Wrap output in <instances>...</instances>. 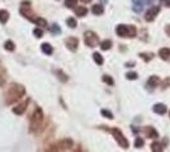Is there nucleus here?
I'll return each mask as SVG.
<instances>
[{"mask_svg":"<svg viewBox=\"0 0 170 152\" xmlns=\"http://www.w3.org/2000/svg\"><path fill=\"white\" fill-rule=\"evenodd\" d=\"M26 94V89L24 86H22L21 84H13L9 90L7 91V95H5V104L7 105H12L14 103H17L21 98L24 97Z\"/></svg>","mask_w":170,"mask_h":152,"instance_id":"1","label":"nucleus"},{"mask_svg":"<svg viewBox=\"0 0 170 152\" xmlns=\"http://www.w3.org/2000/svg\"><path fill=\"white\" fill-rule=\"evenodd\" d=\"M45 121V114L40 107H36L31 116V132H38L42 128Z\"/></svg>","mask_w":170,"mask_h":152,"instance_id":"2","label":"nucleus"},{"mask_svg":"<svg viewBox=\"0 0 170 152\" xmlns=\"http://www.w3.org/2000/svg\"><path fill=\"white\" fill-rule=\"evenodd\" d=\"M72 141L70 138H65L59 141L57 143H55L52 146H50L45 152H67L71 147H72Z\"/></svg>","mask_w":170,"mask_h":152,"instance_id":"3","label":"nucleus"},{"mask_svg":"<svg viewBox=\"0 0 170 152\" xmlns=\"http://www.w3.org/2000/svg\"><path fill=\"white\" fill-rule=\"evenodd\" d=\"M116 32L119 37H129V38H134L137 34V29L135 26H126V24H119L116 28Z\"/></svg>","mask_w":170,"mask_h":152,"instance_id":"4","label":"nucleus"},{"mask_svg":"<svg viewBox=\"0 0 170 152\" xmlns=\"http://www.w3.org/2000/svg\"><path fill=\"white\" fill-rule=\"evenodd\" d=\"M110 132H112V135L114 136L116 141L118 142V145H119L122 148H128V147H129V142H128V140L123 136V133H122L118 128H112V129H110Z\"/></svg>","mask_w":170,"mask_h":152,"instance_id":"5","label":"nucleus"},{"mask_svg":"<svg viewBox=\"0 0 170 152\" xmlns=\"http://www.w3.org/2000/svg\"><path fill=\"white\" fill-rule=\"evenodd\" d=\"M84 42H85V45L88 47H95L98 45V42H99V37L97 36V33L88 31L84 34Z\"/></svg>","mask_w":170,"mask_h":152,"instance_id":"6","label":"nucleus"},{"mask_svg":"<svg viewBox=\"0 0 170 152\" xmlns=\"http://www.w3.org/2000/svg\"><path fill=\"white\" fill-rule=\"evenodd\" d=\"M159 13H160V7H151V8H148V10L145 14V21L146 22L155 21V18L159 15Z\"/></svg>","mask_w":170,"mask_h":152,"instance_id":"7","label":"nucleus"},{"mask_svg":"<svg viewBox=\"0 0 170 152\" xmlns=\"http://www.w3.org/2000/svg\"><path fill=\"white\" fill-rule=\"evenodd\" d=\"M21 13L26 17V18H28V19H31V21H34L36 18H33L32 15V12H31V2H23L22 3V8H21Z\"/></svg>","mask_w":170,"mask_h":152,"instance_id":"8","label":"nucleus"},{"mask_svg":"<svg viewBox=\"0 0 170 152\" xmlns=\"http://www.w3.org/2000/svg\"><path fill=\"white\" fill-rule=\"evenodd\" d=\"M66 46L70 51H76L78 46H79V40L78 38H75V37H70L66 40Z\"/></svg>","mask_w":170,"mask_h":152,"instance_id":"9","label":"nucleus"},{"mask_svg":"<svg viewBox=\"0 0 170 152\" xmlns=\"http://www.w3.org/2000/svg\"><path fill=\"white\" fill-rule=\"evenodd\" d=\"M153 110L156 113V114H160V116H164V114L166 113V107H165V104H163V103H158V104H155L154 107H153Z\"/></svg>","mask_w":170,"mask_h":152,"instance_id":"10","label":"nucleus"},{"mask_svg":"<svg viewBox=\"0 0 170 152\" xmlns=\"http://www.w3.org/2000/svg\"><path fill=\"white\" fill-rule=\"evenodd\" d=\"M159 56L160 59L164 60V61H170V48L168 47H164L159 51Z\"/></svg>","mask_w":170,"mask_h":152,"instance_id":"11","label":"nucleus"},{"mask_svg":"<svg viewBox=\"0 0 170 152\" xmlns=\"http://www.w3.org/2000/svg\"><path fill=\"white\" fill-rule=\"evenodd\" d=\"M28 103H29V100H27L26 103H22L21 105H18V107H14V108H13V112H14L15 114H18V116H21V114H23L24 110L27 109Z\"/></svg>","mask_w":170,"mask_h":152,"instance_id":"12","label":"nucleus"},{"mask_svg":"<svg viewBox=\"0 0 170 152\" xmlns=\"http://www.w3.org/2000/svg\"><path fill=\"white\" fill-rule=\"evenodd\" d=\"M159 78L158 76H155V75H153V76H150L148 78V80H147V86H150L151 89H154V88H156L158 85H159Z\"/></svg>","mask_w":170,"mask_h":152,"instance_id":"13","label":"nucleus"},{"mask_svg":"<svg viewBox=\"0 0 170 152\" xmlns=\"http://www.w3.org/2000/svg\"><path fill=\"white\" fill-rule=\"evenodd\" d=\"M145 132H146V135H147L148 138H158L159 137V133L156 132V129L154 127H147L145 129Z\"/></svg>","mask_w":170,"mask_h":152,"instance_id":"14","label":"nucleus"},{"mask_svg":"<svg viewBox=\"0 0 170 152\" xmlns=\"http://www.w3.org/2000/svg\"><path fill=\"white\" fill-rule=\"evenodd\" d=\"M132 3H134V12H136V13H140V12H142V9H143V2L142 0H132Z\"/></svg>","mask_w":170,"mask_h":152,"instance_id":"15","label":"nucleus"},{"mask_svg":"<svg viewBox=\"0 0 170 152\" xmlns=\"http://www.w3.org/2000/svg\"><path fill=\"white\" fill-rule=\"evenodd\" d=\"M8 19H9V13H8V10L2 9V10H0V23L5 24V23L8 22Z\"/></svg>","mask_w":170,"mask_h":152,"instance_id":"16","label":"nucleus"},{"mask_svg":"<svg viewBox=\"0 0 170 152\" xmlns=\"http://www.w3.org/2000/svg\"><path fill=\"white\" fill-rule=\"evenodd\" d=\"M151 151L153 152H164V147L160 142H153L151 143Z\"/></svg>","mask_w":170,"mask_h":152,"instance_id":"17","label":"nucleus"},{"mask_svg":"<svg viewBox=\"0 0 170 152\" xmlns=\"http://www.w3.org/2000/svg\"><path fill=\"white\" fill-rule=\"evenodd\" d=\"M91 12L95 14V15H102V14L104 13V8H103V5H100V4H95V5H93Z\"/></svg>","mask_w":170,"mask_h":152,"instance_id":"18","label":"nucleus"},{"mask_svg":"<svg viewBox=\"0 0 170 152\" xmlns=\"http://www.w3.org/2000/svg\"><path fill=\"white\" fill-rule=\"evenodd\" d=\"M75 13H76L78 17H84V15H86L88 9L85 7H78L76 9H75Z\"/></svg>","mask_w":170,"mask_h":152,"instance_id":"19","label":"nucleus"},{"mask_svg":"<svg viewBox=\"0 0 170 152\" xmlns=\"http://www.w3.org/2000/svg\"><path fill=\"white\" fill-rule=\"evenodd\" d=\"M93 59H94V61H95L98 65H103V62H104V60H103L102 55H100V53H98V52L93 53Z\"/></svg>","mask_w":170,"mask_h":152,"instance_id":"20","label":"nucleus"},{"mask_svg":"<svg viewBox=\"0 0 170 152\" xmlns=\"http://www.w3.org/2000/svg\"><path fill=\"white\" fill-rule=\"evenodd\" d=\"M140 57L143 60V61H146V62H148V61H151L154 59V53H140Z\"/></svg>","mask_w":170,"mask_h":152,"instance_id":"21","label":"nucleus"},{"mask_svg":"<svg viewBox=\"0 0 170 152\" xmlns=\"http://www.w3.org/2000/svg\"><path fill=\"white\" fill-rule=\"evenodd\" d=\"M112 47V41L110 40H105V41H103L102 43H100V48L103 50V51H107V50H109Z\"/></svg>","mask_w":170,"mask_h":152,"instance_id":"22","label":"nucleus"},{"mask_svg":"<svg viewBox=\"0 0 170 152\" xmlns=\"http://www.w3.org/2000/svg\"><path fill=\"white\" fill-rule=\"evenodd\" d=\"M41 48H42V51H43L46 55H51L52 51H53V50H52V46H51L50 43H43Z\"/></svg>","mask_w":170,"mask_h":152,"instance_id":"23","label":"nucleus"},{"mask_svg":"<svg viewBox=\"0 0 170 152\" xmlns=\"http://www.w3.org/2000/svg\"><path fill=\"white\" fill-rule=\"evenodd\" d=\"M33 22H34L37 26H40V27H46V26H47L46 19H43V18H36Z\"/></svg>","mask_w":170,"mask_h":152,"instance_id":"24","label":"nucleus"},{"mask_svg":"<svg viewBox=\"0 0 170 152\" xmlns=\"http://www.w3.org/2000/svg\"><path fill=\"white\" fill-rule=\"evenodd\" d=\"M4 48L8 50V51H14L15 46H14V43H13L12 41H7V42L4 43Z\"/></svg>","mask_w":170,"mask_h":152,"instance_id":"25","label":"nucleus"},{"mask_svg":"<svg viewBox=\"0 0 170 152\" xmlns=\"http://www.w3.org/2000/svg\"><path fill=\"white\" fill-rule=\"evenodd\" d=\"M76 4H78V0H65V5L67 8H75Z\"/></svg>","mask_w":170,"mask_h":152,"instance_id":"26","label":"nucleus"},{"mask_svg":"<svg viewBox=\"0 0 170 152\" xmlns=\"http://www.w3.org/2000/svg\"><path fill=\"white\" fill-rule=\"evenodd\" d=\"M50 31H51V33H53V34H60V33H61V29H60V27H59L57 24H53Z\"/></svg>","mask_w":170,"mask_h":152,"instance_id":"27","label":"nucleus"},{"mask_svg":"<svg viewBox=\"0 0 170 152\" xmlns=\"http://www.w3.org/2000/svg\"><path fill=\"white\" fill-rule=\"evenodd\" d=\"M66 23H67V26L70 27V28H75V27H76V21H75V19L74 18H69L67 19V21H66Z\"/></svg>","mask_w":170,"mask_h":152,"instance_id":"28","label":"nucleus"},{"mask_svg":"<svg viewBox=\"0 0 170 152\" xmlns=\"http://www.w3.org/2000/svg\"><path fill=\"white\" fill-rule=\"evenodd\" d=\"M126 78H127L128 80H136V79L138 78V75H137L136 72H128V74L126 75Z\"/></svg>","mask_w":170,"mask_h":152,"instance_id":"29","label":"nucleus"},{"mask_svg":"<svg viewBox=\"0 0 170 152\" xmlns=\"http://www.w3.org/2000/svg\"><path fill=\"white\" fill-rule=\"evenodd\" d=\"M143 140L141 138V137H137L136 140H135V147H137V148H140V147H142L143 146Z\"/></svg>","mask_w":170,"mask_h":152,"instance_id":"30","label":"nucleus"},{"mask_svg":"<svg viewBox=\"0 0 170 152\" xmlns=\"http://www.w3.org/2000/svg\"><path fill=\"white\" fill-rule=\"evenodd\" d=\"M102 114H103L105 118H108V119H113V114H112L109 110H107V109H103V110H102Z\"/></svg>","mask_w":170,"mask_h":152,"instance_id":"31","label":"nucleus"},{"mask_svg":"<svg viewBox=\"0 0 170 152\" xmlns=\"http://www.w3.org/2000/svg\"><path fill=\"white\" fill-rule=\"evenodd\" d=\"M103 81L107 83V84H109V85L114 84V83H113V79L110 78V76H108V75H104V76H103Z\"/></svg>","mask_w":170,"mask_h":152,"instance_id":"32","label":"nucleus"},{"mask_svg":"<svg viewBox=\"0 0 170 152\" xmlns=\"http://www.w3.org/2000/svg\"><path fill=\"white\" fill-rule=\"evenodd\" d=\"M33 34L37 37V38H41L42 36H43V32H42V29H38V28H36L34 31H33Z\"/></svg>","mask_w":170,"mask_h":152,"instance_id":"33","label":"nucleus"},{"mask_svg":"<svg viewBox=\"0 0 170 152\" xmlns=\"http://www.w3.org/2000/svg\"><path fill=\"white\" fill-rule=\"evenodd\" d=\"M57 74L60 75L59 78L61 79V81H66V80H67V76H66V75H65V74H64L62 71H57Z\"/></svg>","mask_w":170,"mask_h":152,"instance_id":"34","label":"nucleus"},{"mask_svg":"<svg viewBox=\"0 0 170 152\" xmlns=\"http://www.w3.org/2000/svg\"><path fill=\"white\" fill-rule=\"evenodd\" d=\"M169 86H170V78H166V79L164 80V83H163V88L166 89V88H169Z\"/></svg>","mask_w":170,"mask_h":152,"instance_id":"35","label":"nucleus"},{"mask_svg":"<svg viewBox=\"0 0 170 152\" xmlns=\"http://www.w3.org/2000/svg\"><path fill=\"white\" fill-rule=\"evenodd\" d=\"M5 83V72H2L0 74V86Z\"/></svg>","mask_w":170,"mask_h":152,"instance_id":"36","label":"nucleus"},{"mask_svg":"<svg viewBox=\"0 0 170 152\" xmlns=\"http://www.w3.org/2000/svg\"><path fill=\"white\" fill-rule=\"evenodd\" d=\"M160 3H161V5L170 8V0H160Z\"/></svg>","mask_w":170,"mask_h":152,"instance_id":"37","label":"nucleus"},{"mask_svg":"<svg viewBox=\"0 0 170 152\" xmlns=\"http://www.w3.org/2000/svg\"><path fill=\"white\" fill-rule=\"evenodd\" d=\"M165 32H166V34H168V36H170V24L165 27Z\"/></svg>","mask_w":170,"mask_h":152,"instance_id":"38","label":"nucleus"},{"mask_svg":"<svg viewBox=\"0 0 170 152\" xmlns=\"http://www.w3.org/2000/svg\"><path fill=\"white\" fill-rule=\"evenodd\" d=\"M81 2H83V3H85V4H88V3H90V2H91V0H81Z\"/></svg>","mask_w":170,"mask_h":152,"instance_id":"39","label":"nucleus"},{"mask_svg":"<svg viewBox=\"0 0 170 152\" xmlns=\"http://www.w3.org/2000/svg\"><path fill=\"white\" fill-rule=\"evenodd\" d=\"M146 3H153V0H145Z\"/></svg>","mask_w":170,"mask_h":152,"instance_id":"40","label":"nucleus"},{"mask_svg":"<svg viewBox=\"0 0 170 152\" xmlns=\"http://www.w3.org/2000/svg\"><path fill=\"white\" fill-rule=\"evenodd\" d=\"M169 114H170V113H169Z\"/></svg>","mask_w":170,"mask_h":152,"instance_id":"41","label":"nucleus"}]
</instances>
